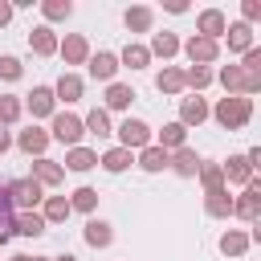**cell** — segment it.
Instances as JSON below:
<instances>
[{
	"label": "cell",
	"instance_id": "5b68a950",
	"mask_svg": "<svg viewBox=\"0 0 261 261\" xmlns=\"http://www.w3.org/2000/svg\"><path fill=\"white\" fill-rule=\"evenodd\" d=\"M232 212L245 216V220H257V216H261V184H257V179L245 184V196L232 200Z\"/></svg>",
	"mask_w": 261,
	"mask_h": 261
},
{
	"label": "cell",
	"instance_id": "5bb4252c",
	"mask_svg": "<svg viewBox=\"0 0 261 261\" xmlns=\"http://www.w3.org/2000/svg\"><path fill=\"white\" fill-rule=\"evenodd\" d=\"M90 73H94L98 82H110V77L118 73V57H114V53H94V57H90Z\"/></svg>",
	"mask_w": 261,
	"mask_h": 261
},
{
	"label": "cell",
	"instance_id": "6da1fadb",
	"mask_svg": "<svg viewBox=\"0 0 261 261\" xmlns=\"http://www.w3.org/2000/svg\"><path fill=\"white\" fill-rule=\"evenodd\" d=\"M212 114H216V122H220V126L241 130V126L253 118V98H220Z\"/></svg>",
	"mask_w": 261,
	"mask_h": 261
},
{
	"label": "cell",
	"instance_id": "7bdbcfd3",
	"mask_svg": "<svg viewBox=\"0 0 261 261\" xmlns=\"http://www.w3.org/2000/svg\"><path fill=\"white\" fill-rule=\"evenodd\" d=\"M8 147H12V139H8V130H0V155H4Z\"/></svg>",
	"mask_w": 261,
	"mask_h": 261
},
{
	"label": "cell",
	"instance_id": "d590c367",
	"mask_svg": "<svg viewBox=\"0 0 261 261\" xmlns=\"http://www.w3.org/2000/svg\"><path fill=\"white\" fill-rule=\"evenodd\" d=\"M126 29L147 33V29H151V8H126Z\"/></svg>",
	"mask_w": 261,
	"mask_h": 261
},
{
	"label": "cell",
	"instance_id": "d6986e66",
	"mask_svg": "<svg viewBox=\"0 0 261 261\" xmlns=\"http://www.w3.org/2000/svg\"><path fill=\"white\" fill-rule=\"evenodd\" d=\"M130 102H135V90L130 86H122V82H110L106 86V106L110 110H126Z\"/></svg>",
	"mask_w": 261,
	"mask_h": 261
},
{
	"label": "cell",
	"instance_id": "e0dca14e",
	"mask_svg": "<svg viewBox=\"0 0 261 261\" xmlns=\"http://www.w3.org/2000/svg\"><path fill=\"white\" fill-rule=\"evenodd\" d=\"M220 171H224V179H232V184H249V179H253V167H249L245 155H232L228 163H220Z\"/></svg>",
	"mask_w": 261,
	"mask_h": 261
},
{
	"label": "cell",
	"instance_id": "52a82bcc",
	"mask_svg": "<svg viewBox=\"0 0 261 261\" xmlns=\"http://www.w3.org/2000/svg\"><path fill=\"white\" fill-rule=\"evenodd\" d=\"M184 49H188L192 65H208V61H216V57H220V45H216V41H208V37H192Z\"/></svg>",
	"mask_w": 261,
	"mask_h": 261
},
{
	"label": "cell",
	"instance_id": "b9f144b4",
	"mask_svg": "<svg viewBox=\"0 0 261 261\" xmlns=\"http://www.w3.org/2000/svg\"><path fill=\"white\" fill-rule=\"evenodd\" d=\"M12 12H16V8H12V4H4V0H0V24H8V20H12Z\"/></svg>",
	"mask_w": 261,
	"mask_h": 261
},
{
	"label": "cell",
	"instance_id": "44dd1931",
	"mask_svg": "<svg viewBox=\"0 0 261 261\" xmlns=\"http://www.w3.org/2000/svg\"><path fill=\"white\" fill-rule=\"evenodd\" d=\"M65 167H69V171H90V167H98V155H94L90 147H69Z\"/></svg>",
	"mask_w": 261,
	"mask_h": 261
},
{
	"label": "cell",
	"instance_id": "ee69618b",
	"mask_svg": "<svg viewBox=\"0 0 261 261\" xmlns=\"http://www.w3.org/2000/svg\"><path fill=\"white\" fill-rule=\"evenodd\" d=\"M8 261H37V257H24V253H16V257H8Z\"/></svg>",
	"mask_w": 261,
	"mask_h": 261
},
{
	"label": "cell",
	"instance_id": "277c9868",
	"mask_svg": "<svg viewBox=\"0 0 261 261\" xmlns=\"http://www.w3.org/2000/svg\"><path fill=\"white\" fill-rule=\"evenodd\" d=\"M118 139H122V147L130 151V147H151V126L147 122H139V118H126L122 126H118Z\"/></svg>",
	"mask_w": 261,
	"mask_h": 261
},
{
	"label": "cell",
	"instance_id": "7a4b0ae2",
	"mask_svg": "<svg viewBox=\"0 0 261 261\" xmlns=\"http://www.w3.org/2000/svg\"><path fill=\"white\" fill-rule=\"evenodd\" d=\"M8 200H12V208H29V212H33L45 196H41V184L29 175V179H12V184H8Z\"/></svg>",
	"mask_w": 261,
	"mask_h": 261
},
{
	"label": "cell",
	"instance_id": "603a6c76",
	"mask_svg": "<svg viewBox=\"0 0 261 261\" xmlns=\"http://www.w3.org/2000/svg\"><path fill=\"white\" fill-rule=\"evenodd\" d=\"M20 151H29V155H41L45 147H49V135L45 130H37V126H29V130H20Z\"/></svg>",
	"mask_w": 261,
	"mask_h": 261
},
{
	"label": "cell",
	"instance_id": "d4e9b609",
	"mask_svg": "<svg viewBox=\"0 0 261 261\" xmlns=\"http://www.w3.org/2000/svg\"><path fill=\"white\" fill-rule=\"evenodd\" d=\"M147 53L175 57V53H179V37H175V33H155V41H151V49H147Z\"/></svg>",
	"mask_w": 261,
	"mask_h": 261
},
{
	"label": "cell",
	"instance_id": "ac0fdd59",
	"mask_svg": "<svg viewBox=\"0 0 261 261\" xmlns=\"http://www.w3.org/2000/svg\"><path fill=\"white\" fill-rule=\"evenodd\" d=\"M49 224H45V216H37V212H20L16 220H12V232H20V237H41Z\"/></svg>",
	"mask_w": 261,
	"mask_h": 261
},
{
	"label": "cell",
	"instance_id": "4fadbf2b",
	"mask_svg": "<svg viewBox=\"0 0 261 261\" xmlns=\"http://www.w3.org/2000/svg\"><path fill=\"white\" fill-rule=\"evenodd\" d=\"M33 179H37V184H49V188H53V184H61V179H65V167L41 155V159L33 163Z\"/></svg>",
	"mask_w": 261,
	"mask_h": 261
},
{
	"label": "cell",
	"instance_id": "ba28073f",
	"mask_svg": "<svg viewBox=\"0 0 261 261\" xmlns=\"http://www.w3.org/2000/svg\"><path fill=\"white\" fill-rule=\"evenodd\" d=\"M196 24H200V37H208V41L224 37V29H228V20H224V12H220V8H204Z\"/></svg>",
	"mask_w": 261,
	"mask_h": 261
},
{
	"label": "cell",
	"instance_id": "e575fe53",
	"mask_svg": "<svg viewBox=\"0 0 261 261\" xmlns=\"http://www.w3.org/2000/svg\"><path fill=\"white\" fill-rule=\"evenodd\" d=\"M94 204H98V192L94 188H77L69 196V208H77V212H94Z\"/></svg>",
	"mask_w": 261,
	"mask_h": 261
},
{
	"label": "cell",
	"instance_id": "3957f363",
	"mask_svg": "<svg viewBox=\"0 0 261 261\" xmlns=\"http://www.w3.org/2000/svg\"><path fill=\"white\" fill-rule=\"evenodd\" d=\"M86 135V126H82V118L77 114H53V139L57 143H69V147H77V139Z\"/></svg>",
	"mask_w": 261,
	"mask_h": 261
},
{
	"label": "cell",
	"instance_id": "8d00e7d4",
	"mask_svg": "<svg viewBox=\"0 0 261 261\" xmlns=\"http://www.w3.org/2000/svg\"><path fill=\"white\" fill-rule=\"evenodd\" d=\"M147 61H151V53H147L143 45H126V49H122V65H130V69H143Z\"/></svg>",
	"mask_w": 261,
	"mask_h": 261
},
{
	"label": "cell",
	"instance_id": "cb8c5ba5",
	"mask_svg": "<svg viewBox=\"0 0 261 261\" xmlns=\"http://www.w3.org/2000/svg\"><path fill=\"white\" fill-rule=\"evenodd\" d=\"M110 237H114V232H110V224H106V220H90V224H86V245L106 249V245H110Z\"/></svg>",
	"mask_w": 261,
	"mask_h": 261
},
{
	"label": "cell",
	"instance_id": "836d02e7",
	"mask_svg": "<svg viewBox=\"0 0 261 261\" xmlns=\"http://www.w3.org/2000/svg\"><path fill=\"white\" fill-rule=\"evenodd\" d=\"M212 82V69L208 65H192V69H184V86H192V90H204Z\"/></svg>",
	"mask_w": 261,
	"mask_h": 261
},
{
	"label": "cell",
	"instance_id": "ffe728a7",
	"mask_svg": "<svg viewBox=\"0 0 261 261\" xmlns=\"http://www.w3.org/2000/svg\"><path fill=\"white\" fill-rule=\"evenodd\" d=\"M167 163H171V155H167L163 147H143V151H139V167H143V171H163Z\"/></svg>",
	"mask_w": 261,
	"mask_h": 261
},
{
	"label": "cell",
	"instance_id": "f546056e",
	"mask_svg": "<svg viewBox=\"0 0 261 261\" xmlns=\"http://www.w3.org/2000/svg\"><path fill=\"white\" fill-rule=\"evenodd\" d=\"M98 163H102L106 171H126V167H130V151H126V147H114V151H106Z\"/></svg>",
	"mask_w": 261,
	"mask_h": 261
},
{
	"label": "cell",
	"instance_id": "8992f818",
	"mask_svg": "<svg viewBox=\"0 0 261 261\" xmlns=\"http://www.w3.org/2000/svg\"><path fill=\"white\" fill-rule=\"evenodd\" d=\"M57 49H61L65 65H82V61H90V45H86V37H82V33H69Z\"/></svg>",
	"mask_w": 261,
	"mask_h": 261
},
{
	"label": "cell",
	"instance_id": "484cf974",
	"mask_svg": "<svg viewBox=\"0 0 261 261\" xmlns=\"http://www.w3.org/2000/svg\"><path fill=\"white\" fill-rule=\"evenodd\" d=\"M82 126H86L90 135H98V139H106V135H110V118H106V110H102V106H94V110L86 114V122H82Z\"/></svg>",
	"mask_w": 261,
	"mask_h": 261
},
{
	"label": "cell",
	"instance_id": "2e32d148",
	"mask_svg": "<svg viewBox=\"0 0 261 261\" xmlns=\"http://www.w3.org/2000/svg\"><path fill=\"white\" fill-rule=\"evenodd\" d=\"M167 167H175V175H196V171H200V155H196L192 147H179Z\"/></svg>",
	"mask_w": 261,
	"mask_h": 261
},
{
	"label": "cell",
	"instance_id": "1f68e13d",
	"mask_svg": "<svg viewBox=\"0 0 261 261\" xmlns=\"http://www.w3.org/2000/svg\"><path fill=\"white\" fill-rule=\"evenodd\" d=\"M184 135H188V130H184L179 122H167V126L159 130V147H163V151H167V147H175V151H179V147H184Z\"/></svg>",
	"mask_w": 261,
	"mask_h": 261
},
{
	"label": "cell",
	"instance_id": "f35d334b",
	"mask_svg": "<svg viewBox=\"0 0 261 261\" xmlns=\"http://www.w3.org/2000/svg\"><path fill=\"white\" fill-rule=\"evenodd\" d=\"M20 110H24V106H20V98H12V94H4V98H0V122H16V118H20Z\"/></svg>",
	"mask_w": 261,
	"mask_h": 261
},
{
	"label": "cell",
	"instance_id": "4316f807",
	"mask_svg": "<svg viewBox=\"0 0 261 261\" xmlns=\"http://www.w3.org/2000/svg\"><path fill=\"white\" fill-rule=\"evenodd\" d=\"M245 249H249V237L245 232H224L220 237V253L224 257H245Z\"/></svg>",
	"mask_w": 261,
	"mask_h": 261
},
{
	"label": "cell",
	"instance_id": "d6a6232c",
	"mask_svg": "<svg viewBox=\"0 0 261 261\" xmlns=\"http://www.w3.org/2000/svg\"><path fill=\"white\" fill-rule=\"evenodd\" d=\"M196 175L204 179V188H208V192L224 188V171H220V163H200V171H196Z\"/></svg>",
	"mask_w": 261,
	"mask_h": 261
},
{
	"label": "cell",
	"instance_id": "bcb514c9",
	"mask_svg": "<svg viewBox=\"0 0 261 261\" xmlns=\"http://www.w3.org/2000/svg\"><path fill=\"white\" fill-rule=\"evenodd\" d=\"M0 249H4V237H0Z\"/></svg>",
	"mask_w": 261,
	"mask_h": 261
},
{
	"label": "cell",
	"instance_id": "83f0119b",
	"mask_svg": "<svg viewBox=\"0 0 261 261\" xmlns=\"http://www.w3.org/2000/svg\"><path fill=\"white\" fill-rule=\"evenodd\" d=\"M12 220H16V212H12V200H8V184L0 188V237L8 241L12 237Z\"/></svg>",
	"mask_w": 261,
	"mask_h": 261
},
{
	"label": "cell",
	"instance_id": "7402d4cb",
	"mask_svg": "<svg viewBox=\"0 0 261 261\" xmlns=\"http://www.w3.org/2000/svg\"><path fill=\"white\" fill-rule=\"evenodd\" d=\"M204 208H208V216H232V196L224 188H216L204 196Z\"/></svg>",
	"mask_w": 261,
	"mask_h": 261
},
{
	"label": "cell",
	"instance_id": "7dc6e473",
	"mask_svg": "<svg viewBox=\"0 0 261 261\" xmlns=\"http://www.w3.org/2000/svg\"><path fill=\"white\" fill-rule=\"evenodd\" d=\"M37 261H49V257H37Z\"/></svg>",
	"mask_w": 261,
	"mask_h": 261
},
{
	"label": "cell",
	"instance_id": "f6af8a7d",
	"mask_svg": "<svg viewBox=\"0 0 261 261\" xmlns=\"http://www.w3.org/2000/svg\"><path fill=\"white\" fill-rule=\"evenodd\" d=\"M57 261H77V257H73V253H61V257H57Z\"/></svg>",
	"mask_w": 261,
	"mask_h": 261
},
{
	"label": "cell",
	"instance_id": "f1b7e54d",
	"mask_svg": "<svg viewBox=\"0 0 261 261\" xmlns=\"http://www.w3.org/2000/svg\"><path fill=\"white\" fill-rule=\"evenodd\" d=\"M155 86H159L163 94H179V90H184V69H171V65H167V69L155 77Z\"/></svg>",
	"mask_w": 261,
	"mask_h": 261
},
{
	"label": "cell",
	"instance_id": "8fae6325",
	"mask_svg": "<svg viewBox=\"0 0 261 261\" xmlns=\"http://www.w3.org/2000/svg\"><path fill=\"white\" fill-rule=\"evenodd\" d=\"M29 49H33V53H41V57L57 53V37H53V29H49V24H37V29L29 33Z\"/></svg>",
	"mask_w": 261,
	"mask_h": 261
},
{
	"label": "cell",
	"instance_id": "9a60e30c",
	"mask_svg": "<svg viewBox=\"0 0 261 261\" xmlns=\"http://www.w3.org/2000/svg\"><path fill=\"white\" fill-rule=\"evenodd\" d=\"M53 98H61V102H77V98H82V77H77V73H61L57 86H53Z\"/></svg>",
	"mask_w": 261,
	"mask_h": 261
},
{
	"label": "cell",
	"instance_id": "30bf717a",
	"mask_svg": "<svg viewBox=\"0 0 261 261\" xmlns=\"http://www.w3.org/2000/svg\"><path fill=\"white\" fill-rule=\"evenodd\" d=\"M208 118V102L204 98H184V106H179V126L188 130V126H200Z\"/></svg>",
	"mask_w": 261,
	"mask_h": 261
},
{
	"label": "cell",
	"instance_id": "9c48e42d",
	"mask_svg": "<svg viewBox=\"0 0 261 261\" xmlns=\"http://www.w3.org/2000/svg\"><path fill=\"white\" fill-rule=\"evenodd\" d=\"M224 37H228V53H249V49H253V29H249L245 20L228 24V29H224Z\"/></svg>",
	"mask_w": 261,
	"mask_h": 261
},
{
	"label": "cell",
	"instance_id": "ab89813d",
	"mask_svg": "<svg viewBox=\"0 0 261 261\" xmlns=\"http://www.w3.org/2000/svg\"><path fill=\"white\" fill-rule=\"evenodd\" d=\"M20 73H24V69H20V61H16V57H8V53H4V57H0V77H4V82H16V77H20Z\"/></svg>",
	"mask_w": 261,
	"mask_h": 261
},
{
	"label": "cell",
	"instance_id": "4dcf8cb0",
	"mask_svg": "<svg viewBox=\"0 0 261 261\" xmlns=\"http://www.w3.org/2000/svg\"><path fill=\"white\" fill-rule=\"evenodd\" d=\"M69 212H73V208H69V200H65V196H49V200H45V224H49V220H53V224H57V220H65Z\"/></svg>",
	"mask_w": 261,
	"mask_h": 261
},
{
	"label": "cell",
	"instance_id": "74e56055",
	"mask_svg": "<svg viewBox=\"0 0 261 261\" xmlns=\"http://www.w3.org/2000/svg\"><path fill=\"white\" fill-rule=\"evenodd\" d=\"M41 12H45L49 20H65V16L73 12V4H69V0H45V4H41Z\"/></svg>",
	"mask_w": 261,
	"mask_h": 261
},
{
	"label": "cell",
	"instance_id": "7c38bea8",
	"mask_svg": "<svg viewBox=\"0 0 261 261\" xmlns=\"http://www.w3.org/2000/svg\"><path fill=\"white\" fill-rule=\"evenodd\" d=\"M53 90L49 86H33V94H29V110H33V118H49L53 114Z\"/></svg>",
	"mask_w": 261,
	"mask_h": 261
},
{
	"label": "cell",
	"instance_id": "60d3db41",
	"mask_svg": "<svg viewBox=\"0 0 261 261\" xmlns=\"http://www.w3.org/2000/svg\"><path fill=\"white\" fill-rule=\"evenodd\" d=\"M241 12H245V24H249V20H261V4H257V0H245Z\"/></svg>",
	"mask_w": 261,
	"mask_h": 261
}]
</instances>
